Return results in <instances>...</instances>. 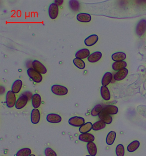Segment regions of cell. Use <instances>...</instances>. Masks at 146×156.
<instances>
[{"label":"cell","mask_w":146,"mask_h":156,"mask_svg":"<svg viewBox=\"0 0 146 156\" xmlns=\"http://www.w3.org/2000/svg\"><path fill=\"white\" fill-rule=\"evenodd\" d=\"M23 86V82L20 80H17L15 81L11 87L12 91L15 94H18L20 91Z\"/></svg>","instance_id":"7402d4cb"},{"label":"cell","mask_w":146,"mask_h":156,"mask_svg":"<svg viewBox=\"0 0 146 156\" xmlns=\"http://www.w3.org/2000/svg\"><path fill=\"white\" fill-rule=\"evenodd\" d=\"M5 87H2V86H1V94H3L5 93Z\"/></svg>","instance_id":"74e56055"},{"label":"cell","mask_w":146,"mask_h":156,"mask_svg":"<svg viewBox=\"0 0 146 156\" xmlns=\"http://www.w3.org/2000/svg\"><path fill=\"white\" fill-rule=\"evenodd\" d=\"M103 107L100 104H97L93 107L91 111V115L93 117L97 116L102 111Z\"/></svg>","instance_id":"f546056e"},{"label":"cell","mask_w":146,"mask_h":156,"mask_svg":"<svg viewBox=\"0 0 146 156\" xmlns=\"http://www.w3.org/2000/svg\"><path fill=\"white\" fill-rule=\"evenodd\" d=\"M78 21L81 23H89L91 20V15L86 13H79L77 15Z\"/></svg>","instance_id":"2e32d148"},{"label":"cell","mask_w":146,"mask_h":156,"mask_svg":"<svg viewBox=\"0 0 146 156\" xmlns=\"http://www.w3.org/2000/svg\"><path fill=\"white\" fill-rule=\"evenodd\" d=\"M27 73L29 77L35 83H41L43 80V76L41 74L36 71L33 68H30L28 69L27 70Z\"/></svg>","instance_id":"6da1fadb"},{"label":"cell","mask_w":146,"mask_h":156,"mask_svg":"<svg viewBox=\"0 0 146 156\" xmlns=\"http://www.w3.org/2000/svg\"><path fill=\"white\" fill-rule=\"evenodd\" d=\"M127 62L125 61L115 62L112 64V68L115 71H119L121 69L126 68L127 67Z\"/></svg>","instance_id":"4316f807"},{"label":"cell","mask_w":146,"mask_h":156,"mask_svg":"<svg viewBox=\"0 0 146 156\" xmlns=\"http://www.w3.org/2000/svg\"><path fill=\"white\" fill-rule=\"evenodd\" d=\"M28 98L25 95L22 94L17 100L15 107L17 109H21L23 108L28 103Z\"/></svg>","instance_id":"52a82bcc"},{"label":"cell","mask_w":146,"mask_h":156,"mask_svg":"<svg viewBox=\"0 0 146 156\" xmlns=\"http://www.w3.org/2000/svg\"><path fill=\"white\" fill-rule=\"evenodd\" d=\"M93 128V124L91 122H88L84 124L79 127V131L80 133H88Z\"/></svg>","instance_id":"44dd1931"},{"label":"cell","mask_w":146,"mask_h":156,"mask_svg":"<svg viewBox=\"0 0 146 156\" xmlns=\"http://www.w3.org/2000/svg\"><path fill=\"white\" fill-rule=\"evenodd\" d=\"M112 78H113V76L111 73H106L103 76L102 80V84L103 86H107L111 83Z\"/></svg>","instance_id":"d4e9b609"},{"label":"cell","mask_w":146,"mask_h":156,"mask_svg":"<svg viewBox=\"0 0 146 156\" xmlns=\"http://www.w3.org/2000/svg\"><path fill=\"white\" fill-rule=\"evenodd\" d=\"M68 122L71 126L75 127H80L85 124V120L82 117L74 116L70 118Z\"/></svg>","instance_id":"277c9868"},{"label":"cell","mask_w":146,"mask_h":156,"mask_svg":"<svg viewBox=\"0 0 146 156\" xmlns=\"http://www.w3.org/2000/svg\"><path fill=\"white\" fill-rule=\"evenodd\" d=\"M29 156H36L35 155L33 154H32L30 155Z\"/></svg>","instance_id":"f35d334b"},{"label":"cell","mask_w":146,"mask_h":156,"mask_svg":"<svg viewBox=\"0 0 146 156\" xmlns=\"http://www.w3.org/2000/svg\"><path fill=\"white\" fill-rule=\"evenodd\" d=\"M31 150L29 148H23L17 151L16 156H29L31 155Z\"/></svg>","instance_id":"1f68e13d"},{"label":"cell","mask_w":146,"mask_h":156,"mask_svg":"<svg viewBox=\"0 0 146 156\" xmlns=\"http://www.w3.org/2000/svg\"><path fill=\"white\" fill-rule=\"evenodd\" d=\"M86 156H91L90 155H86Z\"/></svg>","instance_id":"ab89813d"},{"label":"cell","mask_w":146,"mask_h":156,"mask_svg":"<svg viewBox=\"0 0 146 156\" xmlns=\"http://www.w3.org/2000/svg\"><path fill=\"white\" fill-rule=\"evenodd\" d=\"M128 70L127 68H124L119 70L115 74L114 79L116 81H121L124 80L127 76Z\"/></svg>","instance_id":"4fadbf2b"},{"label":"cell","mask_w":146,"mask_h":156,"mask_svg":"<svg viewBox=\"0 0 146 156\" xmlns=\"http://www.w3.org/2000/svg\"><path fill=\"white\" fill-rule=\"evenodd\" d=\"M106 124L102 121H97L93 124L92 129L94 131H98L105 128L106 126Z\"/></svg>","instance_id":"f1b7e54d"},{"label":"cell","mask_w":146,"mask_h":156,"mask_svg":"<svg viewBox=\"0 0 146 156\" xmlns=\"http://www.w3.org/2000/svg\"><path fill=\"white\" fill-rule=\"evenodd\" d=\"M78 140L82 142L89 143L93 142L95 140V137L91 133H81L78 136Z\"/></svg>","instance_id":"8fae6325"},{"label":"cell","mask_w":146,"mask_h":156,"mask_svg":"<svg viewBox=\"0 0 146 156\" xmlns=\"http://www.w3.org/2000/svg\"><path fill=\"white\" fill-rule=\"evenodd\" d=\"M51 90L54 94L57 96H64L68 92V89L65 86L59 85H52Z\"/></svg>","instance_id":"3957f363"},{"label":"cell","mask_w":146,"mask_h":156,"mask_svg":"<svg viewBox=\"0 0 146 156\" xmlns=\"http://www.w3.org/2000/svg\"><path fill=\"white\" fill-rule=\"evenodd\" d=\"M23 94L25 95L28 97V100H30L31 99H32L33 96V95H32V93L28 91L24 92Z\"/></svg>","instance_id":"d590c367"},{"label":"cell","mask_w":146,"mask_h":156,"mask_svg":"<svg viewBox=\"0 0 146 156\" xmlns=\"http://www.w3.org/2000/svg\"><path fill=\"white\" fill-rule=\"evenodd\" d=\"M103 110L110 115H116L118 112V108L114 105H109L104 107Z\"/></svg>","instance_id":"603a6c76"},{"label":"cell","mask_w":146,"mask_h":156,"mask_svg":"<svg viewBox=\"0 0 146 156\" xmlns=\"http://www.w3.org/2000/svg\"><path fill=\"white\" fill-rule=\"evenodd\" d=\"M32 64L33 69L38 72L40 73L44 74L47 73V68L40 61L36 60H34L32 62Z\"/></svg>","instance_id":"8992f818"},{"label":"cell","mask_w":146,"mask_h":156,"mask_svg":"<svg viewBox=\"0 0 146 156\" xmlns=\"http://www.w3.org/2000/svg\"><path fill=\"white\" fill-rule=\"evenodd\" d=\"M44 153L46 156H57L55 152L50 147L46 148L44 151Z\"/></svg>","instance_id":"e575fe53"},{"label":"cell","mask_w":146,"mask_h":156,"mask_svg":"<svg viewBox=\"0 0 146 156\" xmlns=\"http://www.w3.org/2000/svg\"><path fill=\"white\" fill-rule=\"evenodd\" d=\"M88 153L91 156H95L97 154V149L96 145L93 142H89L87 145Z\"/></svg>","instance_id":"ac0fdd59"},{"label":"cell","mask_w":146,"mask_h":156,"mask_svg":"<svg viewBox=\"0 0 146 156\" xmlns=\"http://www.w3.org/2000/svg\"></svg>","instance_id":"60d3db41"},{"label":"cell","mask_w":146,"mask_h":156,"mask_svg":"<svg viewBox=\"0 0 146 156\" xmlns=\"http://www.w3.org/2000/svg\"><path fill=\"white\" fill-rule=\"evenodd\" d=\"M146 30V20H141L137 23L136 28V33L137 35L141 36Z\"/></svg>","instance_id":"ba28073f"},{"label":"cell","mask_w":146,"mask_h":156,"mask_svg":"<svg viewBox=\"0 0 146 156\" xmlns=\"http://www.w3.org/2000/svg\"><path fill=\"white\" fill-rule=\"evenodd\" d=\"M102 56V54L100 51H96L91 54L88 58V62L91 63H96L98 62Z\"/></svg>","instance_id":"e0dca14e"},{"label":"cell","mask_w":146,"mask_h":156,"mask_svg":"<svg viewBox=\"0 0 146 156\" xmlns=\"http://www.w3.org/2000/svg\"><path fill=\"white\" fill-rule=\"evenodd\" d=\"M31 122L33 124H37L40 119V111L37 108H34L31 111L30 115Z\"/></svg>","instance_id":"30bf717a"},{"label":"cell","mask_w":146,"mask_h":156,"mask_svg":"<svg viewBox=\"0 0 146 156\" xmlns=\"http://www.w3.org/2000/svg\"><path fill=\"white\" fill-rule=\"evenodd\" d=\"M98 39L99 37L97 35H91L85 39V44L87 46H93L97 43Z\"/></svg>","instance_id":"5bb4252c"},{"label":"cell","mask_w":146,"mask_h":156,"mask_svg":"<svg viewBox=\"0 0 146 156\" xmlns=\"http://www.w3.org/2000/svg\"><path fill=\"white\" fill-rule=\"evenodd\" d=\"M15 94L12 90H9L7 92L6 96V103L7 107L9 108H12L15 106L16 102Z\"/></svg>","instance_id":"7a4b0ae2"},{"label":"cell","mask_w":146,"mask_h":156,"mask_svg":"<svg viewBox=\"0 0 146 156\" xmlns=\"http://www.w3.org/2000/svg\"><path fill=\"white\" fill-rule=\"evenodd\" d=\"M69 7L70 9L74 11H78L79 9L80 4L79 2L75 0H71L69 2Z\"/></svg>","instance_id":"d6a6232c"},{"label":"cell","mask_w":146,"mask_h":156,"mask_svg":"<svg viewBox=\"0 0 146 156\" xmlns=\"http://www.w3.org/2000/svg\"><path fill=\"white\" fill-rule=\"evenodd\" d=\"M90 55V51L88 48H83L78 51L75 54L76 58L81 59L82 60L88 58Z\"/></svg>","instance_id":"9a60e30c"},{"label":"cell","mask_w":146,"mask_h":156,"mask_svg":"<svg viewBox=\"0 0 146 156\" xmlns=\"http://www.w3.org/2000/svg\"><path fill=\"white\" fill-rule=\"evenodd\" d=\"M116 137V133L115 131H111L107 135L106 138V142L109 145H113Z\"/></svg>","instance_id":"cb8c5ba5"},{"label":"cell","mask_w":146,"mask_h":156,"mask_svg":"<svg viewBox=\"0 0 146 156\" xmlns=\"http://www.w3.org/2000/svg\"><path fill=\"white\" fill-rule=\"evenodd\" d=\"M49 16L52 20H54L57 18L59 13L58 6L55 3H52L49 6L48 9Z\"/></svg>","instance_id":"5b68a950"},{"label":"cell","mask_w":146,"mask_h":156,"mask_svg":"<svg viewBox=\"0 0 146 156\" xmlns=\"http://www.w3.org/2000/svg\"><path fill=\"white\" fill-rule=\"evenodd\" d=\"M116 155L117 156H124L125 154V148L123 145L119 144L115 149Z\"/></svg>","instance_id":"836d02e7"},{"label":"cell","mask_w":146,"mask_h":156,"mask_svg":"<svg viewBox=\"0 0 146 156\" xmlns=\"http://www.w3.org/2000/svg\"><path fill=\"white\" fill-rule=\"evenodd\" d=\"M47 120L49 123L56 124L61 122L62 118L60 115L57 114L51 113L47 115Z\"/></svg>","instance_id":"7c38bea8"},{"label":"cell","mask_w":146,"mask_h":156,"mask_svg":"<svg viewBox=\"0 0 146 156\" xmlns=\"http://www.w3.org/2000/svg\"><path fill=\"white\" fill-rule=\"evenodd\" d=\"M140 145V143L139 141L137 140H134L128 145L127 149L129 152H133L139 148Z\"/></svg>","instance_id":"83f0119b"},{"label":"cell","mask_w":146,"mask_h":156,"mask_svg":"<svg viewBox=\"0 0 146 156\" xmlns=\"http://www.w3.org/2000/svg\"><path fill=\"white\" fill-rule=\"evenodd\" d=\"M126 54L122 52H116L111 56L112 59L115 62H121L126 58Z\"/></svg>","instance_id":"484cf974"},{"label":"cell","mask_w":146,"mask_h":156,"mask_svg":"<svg viewBox=\"0 0 146 156\" xmlns=\"http://www.w3.org/2000/svg\"><path fill=\"white\" fill-rule=\"evenodd\" d=\"M32 105L33 107L35 108H39L41 103V97L40 94H35L32 97Z\"/></svg>","instance_id":"ffe728a7"},{"label":"cell","mask_w":146,"mask_h":156,"mask_svg":"<svg viewBox=\"0 0 146 156\" xmlns=\"http://www.w3.org/2000/svg\"><path fill=\"white\" fill-rule=\"evenodd\" d=\"M63 2H64V1H57V0H56V1H54V3L58 5V6H61L62 5Z\"/></svg>","instance_id":"8d00e7d4"},{"label":"cell","mask_w":146,"mask_h":156,"mask_svg":"<svg viewBox=\"0 0 146 156\" xmlns=\"http://www.w3.org/2000/svg\"><path fill=\"white\" fill-rule=\"evenodd\" d=\"M100 119L102 122H104L105 124H110L112 123L113 119L111 115L105 112L103 110L98 115Z\"/></svg>","instance_id":"9c48e42d"},{"label":"cell","mask_w":146,"mask_h":156,"mask_svg":"<svg viewBox=\"0 0 146 156\" xmlns=\"http://www.w3.org/2000/svg\"><path fill=\"white\" fill-rule=\"evenodd\" d=\"M73 62L74 65L78 69H83L85 67V64L81 59L75 58L73 59Z\"/></svg>","instance_id":"4dcf8cb0"},{"label":"cell","mask_w":146,"mask_h":156,"mask_svg":"<svg viewBox=\"0 0 146 156\" xmlns=\"http://www.w3.org/2000/svg\"><path fill=\"white\" fill-rule=\"evenodd\" d=\"M100 93L103 99L105 101H109L111 99V94L108 87L103 85L101 87Z\"/></svg>","instance_id":"d6986e66"}]
</instances>
